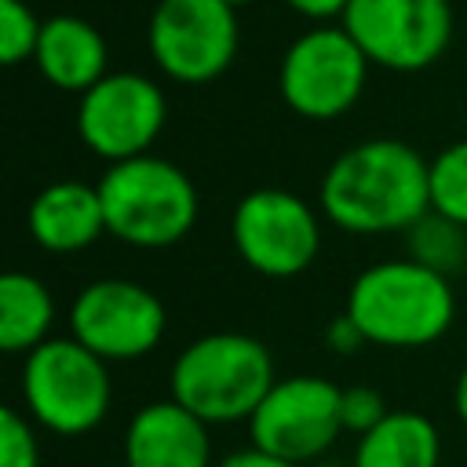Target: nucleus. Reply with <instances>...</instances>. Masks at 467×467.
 Returning a JSON list of instances; mask_svg holds the SVG:
<instances>
[{
	"mask_svg": "<svg viewBox=\"0 0 467 467\" xmlns=\"http://www.w3.org/2000/svg\"><path fill=\"white\" fill-rule=\"evenodd\" d=\"M317 197L347 234H405L431 212V161L401 139H365L325 168Z\"/></svg>",
	"mask_w": 467,
	"mask_h": 467,
	"instance_id": "1",
	"label": "nucleus"
},
{
	"mask_svg": "<svg viewBox=\"0 0 467 467\" xmlns=\"http://www.w3.org/2000/svg\"><path fill=\"white\" fill-rule=\"evenodd\" d=\"M347 314L368 343L416 350L438 343L452 328L456 296L445 274L416 259H387L350 281Z\"/></svg>",
	"mask_w": 467,
	"mask_h": 467,
	"instance_id": "2",
	"label": "nucleus"
},
{
	"mask_svg": "<svg viewBox=\"0 0 467 467\" xmlns=\"http://www.w3.org/2000/svg\"><path fill=\"white\" fill-rule=\"evenodd\" d=\"M277 383L274 358L248 332H208L179 350L168 372L171 398L208 427L248 423Z\"/></svg>",
	"mask_w": 467,
	"mask_h": 467,
	"instance_id": "3",
	"label": "nucleus"
},
{
	"mask_svg": "<svg viewBox=\"0 0 467 467\" xmlns=\"http://www.w3.org/2000/svg\"><path fill=\"white\" fill-rule=\"evenodd\" d=\"M106 212L109 237L131 248H171L179 244L201 212L193 179L153 153L117 161L95 182Z\"/></svg>",
	"mask_w": 467,
	"mask_h": 467,
	"instance_id": "4",
	"label": "nucleus"
},
{
	"mask_svg": "<svg viewBox=\"0 0 467 467\" xmlns=\"http://www.w3.org/2000/svg\"><path fill=\"white\" fill-rule=\"evenodd\" d=\"M22 405L36 427L58 438L88 434L113 405L109 361L73 336H51L22 361Z\"/></svg>",
	"mask_w": 467,
	"mask_h": 467,
	"instance_id": "5",
	"label": "nucleus"
},
{
	"mask_svg": "<svg viewBox=\"0 0 467 467\" xmlns=\"http://www.w3.org/2000/svg\"><path fill=\"white\" fill-rule=\"evenodd\" d=\"M368 55L339 26H314L299 33L277 66L281 102L303 120H336L358 106L368 80Z\"/></svg>",
	"mask_w": 467,
	"mask_h": 467,
	"instance_id": "6",
	"label": "nucleus"
},
{
	"mask_svg": "<svg viewBox=\"0 0 467 467\" xmlns=\"http://www.w3.org/2000/svg\"><path fill=\"white\" fill-rule=\"evenodd\" d=\"M230 237L248 270L281 281L314 266L321 252V219L299 193L259 186L237 201Z\"/></svg>",
	"mask_w": 467,
	"mask_h": 467,
	"instance_id": "7",
	"label": "nucleus"
},
{
	"mask_svg": "<svg viewBox=\"0 0 467 467\" xmlns=\"http://www.w3.org/2000/svg\"><path fill=\"white\" fill-rule=\"evenodd\" d=\"M146 44L168 80L208 84L237 58V11L223 0H157L146 22Z\"/></svg>",
	"mask_w": 467,
	"mask_h": 467,
	"instance_id": "8",
	"label": "nucleus"
},
{
	"mask_svg": "<svg viewBox=\"0 0 467 467\" xmlns=\"http://www.w3.org/2000/svg\"><path fill=\"white\" fill-rule=\"evenodd\" d=\"M339 26L358 40L372 66L420 73L434 66L452 40L449 0H350Z\"/></svg>",
	"mask_w": 467,
	"mask_h": 467,
	"instance_id": "9",
	"label": "nucleus"
},
{
	"mask_svg": "<svg viewBox=\"0 0 467 467\" xmlns=\"http://www.w3.org/2000/svg\"><path fill=\"white\" fill-rule=\"evenodd\" d=\"M168 310L139 281L99 277L69 303V336L102 361H139L164 339Z\"/></svg>",
	"mask_w": 467,
	"mask_h": 467,
	"instance_id": "10",
	"label": "nucleus"
},
{
	"mask_svg": "<svg viewBox=\"0 0 467 467\" xmlns=\"http://www.w3.org/2000/svg\"><path fill=\"white\" fill-rule=\"evenodd\" d=\"M164 120H168L164 91L157 88V80L131 69L106 73L77 102L80 142L109 164L150 153V146L164 131Z\"/></svg>",
	"mask_w": 467,
	"mask_h": 467,
	"instance_id": "11",
	"label": "nucleus"
},
{
	"mask_svg": "<svg viewBox=\"0 0 467 467\" xmlns=\"http://www.w3.org/2000/svg\"><path fill=\"white\" fill-rule=\"evenodd\" d=\"M339 394L343 387L306 372L277 379L248 420L252 445L292 463L317 460L343 434Z\"/></svg>",
	"mask_w": 467,
	"mask_h": 467,
	"instance_id": "12",
	"label": "nucleus"
},
{
	"mask_svg": "<svg viewBox=\"0 0 467 467\" xmlns=\"http://www.w3.org/2000/svg\"><path fill=\"white\" fill-rule=\"evenodd\" d=\"M124 467H212L208 423L175 398L142 405L124 431Z\"/></svg>",
	"mask_w": 467,
	"mask_h": 467,
	"instance_id": "13",
	"label": "nucleus"
},
{
	"mask_svg": "<svg viewBox=\"0 0 467 467\" xmlns=\"http://www.w3.org/2000/svg\"><path fill=\"white\" fill-rule=\"evenodd\" d=\"M29 237L51 252V255H73L91 248L106 230V212L99 186L80 182V179H58L47 182L26 212Z\"/></svg>",
	"mask_w": 467,
	"mask_h": 467,
	"instance_id": "14",
	"label": "nucleus"
},
{
	"mask_svg": "<svg viewBox=\"0 0 467 467\" xmlns=\"http://www.w3.org/2000/svg\"><path fill=\"white\" fill-rule=\"evenodd\" d=\"M40 77L69 95H84L95 88L109 69V51L106 36L80 15H51L44 18L40 44L33 55Z\"/></svg>",
	"mask_w": 467,
	"mask_h": 467,
	"instance_id": "15",
	"label": "nucleus"
},
{
	"mask_svg": "<svg viewBox=\"0 0 467 467\" xmlns=\"http://www.w3.org/2000/svg\"><path fill=\"white\" fill-rule=\"evenodd\" d=\"M441 438L431 416L390 409L354 445V467H438Z\"/></svg>",
	"mask_w": 467,
	"mask_h": 467,
	"instance_id": "16",
	"label": "nucleus"
},
{
	"mask_svg": "<svg viewBox=\"0 0 467 467\" xmlns=\"http://www.w3.org/2000/svg\"><path fill=\"white\" fill-rule=\"evenodd\" d=\"M55 321V299L51 288L26 274L7 270L0 277V350L4 354H29L40 343H47Z\"/></svg>",
	"mask_w": 467,
	"mask_h": 467,
	"instance_id": "17",
	"label": "nucleus"
},
{
	"mask_svg": "<svg viewBox=\"0 0 467 467\" xmlns=\"http://www.w3.org/2000/svg\"><path fill=\"white\" fill-rule=\"evenodd\" d=\"M405 237H409V259H416L445 277L467 263V226H460L438 212H427L423 219H416L405 230Z\"/></svg>",
	"mask_w": 467,
	"mask_h": 467,
	"instance_id": "18",
	"label": "nucleus"
},
{
	"mask_svg": "<svg viewBox=\"0 0 467 467\" xmlns=\"http://www.w3.org/2000/svg\"><path fill=\"white\" fill-rule=\"evenodd\" d=\"M431 212L467 226V139L431 157Z\"/></svg>",
	"mask_w": 467,
	"mask_h": 467,
	"instance_id": "19",
	"label": "nucleus"
},
{
	"mask_svg": "<svg viewBox=\"0 0 467 467\" xmlns=\"http://www.w3.org/2000/svg\"><path fill=\"white\" fill-rule=\"evenodd\" d=\"M44 18L26 0H0V62L18 66L36 55Z\"/></svg>",
	"mask_w": 467,
	"mask_h": 467,
	"instance_id": "20",
	"label": "nucleus"
},
{
	"mask_svg": "<svg viewBox=\"0 0 467 467\" xmlns=\"http://www.w3.org/2000/svg\"><path fill=\"white\" fill-rule=\"evenodd\" d=\"M0 467H40V438L29 412L0 409Z\"/></svg>",
	"mask_w": 467,
	"mask_h": 467,
	"instance_id": "21",
	"label": "nucleus"
},
{
	"mask_svg": "<svg viewBox=\"0 0 467 467\" xmlns=\"http://www.w3.org/2000/svg\"><path fill=\"white\" fill-rule=\"evenodd\" d=\"M387 412H390V409H387V398H383L376 387L354 383V387H343V394H339L343 431H354L358 438H361L365 431H372Z\"/></svg>",
	"mask_w": 467,
	"mask_h": 467,
	"instance_id": "22",
	"label": "nucleus"
},
{
	"mask_svg": "<svg viewBox=\"0 0 467 467\" xmlns=\"http://www.w3.org/2000/svg\"><path fill=\"white\" fill-rule=\"evenodd\" d=\"M325 343H328L336 354H358L368 339H365V332L354 325V317L343 310L339 317L328 321V328H325Z\"/></svg>",
	"mask_w": 467,
	"mask_h": 467,
	"instance_id": "23",
	"label": "nucleus"
},
{
	"mask_svg": "<svg viewBox=\"0 0 467 467\" xmlns=\"http://www.w3.org/2000/svg\"><path fill=\"white\" fill-rule=\"evenodd\" d=\"M296 15H303L306 22H314V26H328V22H339L343 18V11H347V4L350 0H285Z\"/></svg>",
	"mask_w": 467,
	"mask_h": 467,
	"instance_id": "24",
	"label": "nucleus"
},
{
	"mask_svg": "<svg viewBox=\"0 0 467 467\" xmlns=\"http://www.w3.org/2000/svg\"><path fill=\"white\" fill-rule=\"evenodd\" d=\"M215 467H303V463H292V460H281V456H270V452L248 445V449H237V452L223 456Z\"/></svg>",
	"mask_w": 467,
	"mask_h": 467,
	"instance_id": "25",
	"label": "nucleus"
},
{
	"mask_svg": "<svg viewBox=\"0 0 467 467\" xmlns=\"http://www.w3.org/2000/svg\"><path fill=\"white\" fill-rule=\"evenodd\" d=\"M452 409H456V420L467 427V365H463L460 376H456V387H452Z\"/></svg>",
	"mask_w": 467,
	"mask_h": 467,
	"instance_id": "26",
	"label": "nucleus"
},
{
	"mask_svg": "<svg viewBox=\"0 0 467 467\" xmlns=\"http://www.w3.org/2000/svg\"><path fill=\"white\" fill-rule=\"evenodd\" d=\"M223 4H230V7L237 11V7H244V4H252V0H223Z\"/></svg>",
	"mask_w": 467,
	"mask_h": 467,
	"instance_id": "27",
	"label": "nucleus"
}]
</instances>
